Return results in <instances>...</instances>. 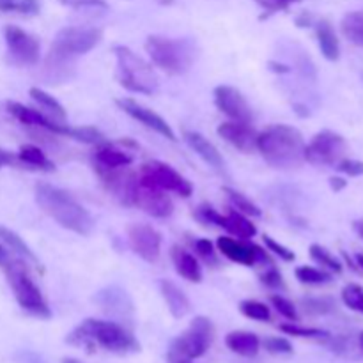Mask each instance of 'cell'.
Returning a JSON list of instances; mask_svg holds the SVG:
<instances>
[{
    "mask_svg": "<svg viewBox=\"0 0 363 363\" xmlns=\"http://www.w3.org/2000/svg\"><path fill=\"white\" fill-rule=\"evenodd\" d=\"M294 2H300V0H261L262 6L268 7L272 13H275V11L287 9V7H289L291 4H294Z\"/></svg>",
    "mask_w": 363,
    "mask_h": 363,
    "instance_id": "obj_46",
    "label": "cell"
},
{
    "mask_svg": "<svg viewBox=\"0 0 363 363\" xmlns=\"http://www.w3.org/2000/svg\"><path fill=\"white\" fill-rule=\"evenodd\" d=\"M149 59L167 74H184L197 59V48L188 39L149 35L144 45Z\"/></svg>",
    "mask_w": 363,
    "mask_h": 363,
    "instance_id": "obj_5",
    "label": "cell"
},
{
    "mask_svg": "<svg viewBox=\"0 0 363 363\" xmlns=\"http://www.w3.org/2000/svg\"><path fill=\"white\" fill-rule=\"evenodd\" d=\"M240 311L245 318L254 319V321H261L266 323L272 319V311L266 303L257 300H245L240 303Z\"/></svg>",
    "mask_w": 363,
    "mask_h": 363,
    "instance_id": "obj_34",
    "label": "cell"
},
{
    "mask_svg": "<svg viewBox=\"0 0 363 363\" xmlns=\"http://www.w3.org/2000/svg\"><path fill=\"white\" fill-rule=\"evenodd\" d=\"M62 6L73 7V9H82V7H108L106 0H59Z\"/></svg>",
    "mask_w": 363,
    "mask_h": 363,
    "instance_id": "obj_45",
    "label": "cell"
},
{
    "mask_svg": "<svg viewBox=\"0 0 363 363\" xmlns=\"http://www.w3.org/2000/svg\"><path fill=\"white\" fill-rule=\"evenodd\" d=\"M2 269L4 273H6L7 282H9L11 289H13V294L14 298H16L18 305H20L27 314L34 315V318H39V319L52 318V311H50L41 289L35 286L32 277L28 275L23 262L11 257L9 261L2 266Z\"/></svg>",
    "mask_w": 363,
    "mask_h": 363,
    "instance_id": "obj_9",
    "label": "cell"
},
{
    "mask_svg": "<svg viewBox=\"0 0 363 363\" xmlns=\"http://www.w3.org/2000/svg\"><path fill=\"white\" fill-rule=\"evenodd\" d=\"M6 38L7 53L11 60L18 66H35L39 62V53H41V45L32 34H28L23 28L16 25H7L4 30Z\"/></svg>",
    "mask_w": 363,
    "mask_h": 363,
    "instance_id": "obj_13",
    "label": "cell"
},
{
    "mask_svg": "<svg viewBox=\"0 0 363 363\" xmlns=\"http://www.w3.org/2000/svg\"><path fill=\"white\" fill-rule=\"evenodd\" d=\"M92 163H94L96 174H106L112 170L124 169L133 163V156L128 151L116 147V145L108 144V142H101L96 145L94 156H92Z\"/></svg>",
    "mask_w": 363,
    "mask_h": 363,
    "instance_id": "obj_19",
    "label": "cell"
},
{
    "mask_svg": "<svg viewBox=\"0 0 363 363\" xmlns=\"http://www.w3.org/2000/svg\"><path fill=\"white\" fill-rule=\"evenodd\" d=\"M116 105L119 106L124 113H128L131 119L138 121V123L144 124L145 128H149V130L156 131L158 135L165 137L167 140H172V142L177 140L176 133H174V130L170 128V124L167 123V121L163 119L160 113H156L155 110L140 105V103L135 101V99H131V98L116 99Z\"/></svg>",
    "mask_w": 363,
    "mask_h": 363,
    "instance_id": "obj_17",
    "label": "cell"
},
{
    "mask_svg": "<svg viewBox=\"0 0 363 363\" xmlns=\"http://www.w3.org/2000/svg\"><path fill=\"white\" fill-rule=\"evenodd\" d=\"M357 264L360 266V268L363 269V254H358V255H357Z\"/></svg>",
    "mask_w": 363,
    "mask_h": 363,
    "instance_id": "obj_52",
    "label": "cell"
},
{
    "mask_svg": "<svg viewBox=\"0 0 363 363\" xmlns=\"http://www.w3.org/2000/svg\"><path fill=\"white\" fill-rule=\"evenodd\" d=\"M2 167H23L18 160L16 155H13L11 151H6V149H0V169Z\"/></svg>",
    "mask_w": 363,
    "mask_h": 363,
    "instance_id": "obj_47",
    "label": "cell"
},
{
    "mask_svg": "<svg viewBox=\"0 0 363 363\" xmlns=\"http://www.w3.org/2000/svg\"><path fill=\"white\" fill-rule=\"evenodd\" d=\"M138 176L147 183L155 184L160 190L167 191V194H176L183 199H188L194 194V184L186 177L181 176L176 169H172L167 163L158 162V160L145 162Z\"/></svg>",
    "mask_w": 363,
    "mask_h": 363,
    "instance_id": "obj_11",
    "label": "cell"
},
{
    "mask_svg": "<svg viewBox=\"0 0 363 363\" xmlns=\"http://www.w3.org/2000/svg\"><path fill=\"white\" fill-rule=\"evenodd\" d=\"M216 250L229 261L241 266H254L259 261H266L268 255L261 247L248 243V240H240L234 236H222L216 240Z\"/></svg>",
    "mask_w": 363,
    "mask_h": 363,
    "instance_id": "obj_16",
    "label": "cell"
},
{
    "mask_svg": "<svg viewBox=\"0 0 363 363\" xmlns=\"http://www.w3.org/2000/svg\"><path fill=\"white\" fill-rule=\"evenodd\" d=\"M184 142L204 160V163H208L213 170L220 174H225V162H223V156L220 155V151L216 149V145L213 142H209L199 131H184L183 133Z\"/></svg>",
    "mask_w": 363,
    "mask_h": 363,
    "instance_id": "obj_20",
    "label": "cell"
},
{
    "mask_svg": "<svg viewBox=\"0 0 363 363\" xmlns=\"http://www.w3.org/2000/svg\"><path fill=\"white\" fill-rule=\"evenodd\" d=\"M28 94H30V98L34 99L35 103H39L43 108L48 110L50 116H52L53 119L60 121V123H66V117H67L66 108H64V106L60 105L52 94H48V92L43 91V89L39 87H32L30 91H28Z\"/></svg>",
    "mask_w": 363,
    "mask_h": 363,
    "instance_id": "obj_29",
    "label": "cell"
},
{
    "mask_svg": "<svg viewBox=\"0 0 363 363\" xmlns=\"http://www.w3.org/2000/svg\"><path fill=\"white\" fill-rule=\"evenodd\" d=\"M223 194L229 197L233 208L238 209L240 213H243V215H247V216H261L262 215L261 208H259L255 202H252L250 199L247 197V195L241 194V191L234 190V188L225 186V188H223Z\"/></svg>",
    "mask_w": 363,
    "mask_h": 363,
    "instance_id": "obj_31",
    "label": "cell"
},
{
    "mask_svg": "<svg viewBox=\"0 0 363 363\" xmlns=\"http://www.w3.org/2000/svg\"><path fill=\"white\" fill-rule=\"evenodd\" d=\"M315 38H318L319 50L323 57L330 62H335L340 59V43L335 28L328 20H319L315 23Z\"/></svg>",
    "mask_w": 363,
    "mask_h": 363,
    "instance_id": "obj_23",
    "label": "cell"
},
{
    "mask_svg": "<svg viewBox=\"0 0 363 363\" xmlns=\"http://www.w3.org/2000/svg\"><path fill=\"white\" fill-rule=\"evenodd\" d=\"M160 293H162V298L165 300L167 308H169V312L172 314V318L183 319L184 315L190 314V298H188L186 293H184L177 284H174L172 280H162V282H160Z\"/></svg>",
    "mask_w": 363,
    "mask_h": 363,
    "instance_id": "obj_21",
    "label": "cell"
},
{
    "mask_svg": "<svg viewBox=\"0 0 363 363\" xmlns=\"http://www.w3.org/2000/svg\"><path fill=\"white\" fill-rule=\"evenodd\" d=\"M128 243L135 255L145 262H156L162 255V234L149 223H131L126 229Z\"/></svg>",
    "mask_w": 363,
    "mask_h": 363,
    "instance_id": "obj_14",
    "label": "cell"
},
{
    "mask_svg": "<svg viewBox=\"0 0 363 363\" xmlns=\"http://www.w3.org/2000/svg\"><path fill=\"white\" fill-rule=\"evenodd\" d=\"M330 186H332L333 191L339 194V191H342L344 188L347 186V181L344 179V177H332V179H330Z\"/></svg>",
    "mask_w": 363,
    "mask_h": 363,
    "instance_id": "obj_48",
    "label": "cell"
},
{
    "mask_svg": "<svg viewBox=\"0 0 363 363\" xmlns=\"http://www.w3.org/2000/svg\"><path fill=\"white\" fill-rule=\"evenodd\" d=\"M0 241H4V243H6V247L9 248L11 252H14L16 255L23 257L25 261H30V262H34V264H39L38 257H35L34 252L30 250V247H28V245L25 243V241L21 240V238L18 236L14 230L0 225Z\"/></svg>",
    "mask_w": 363,
    "mask_h": 363,
    "instance_id": "obj_27",
    "label": "cell"
},
{
    "mask_svg": "<svg viewBox=\"0 0 363 363\" xmlns=\"http://www.w3.org/2000/svg\"><path fill=\"white\" fill-rule=\"evenodd\" d=\"M117 60V82L121 87L135 94H155L158 91V77L152 67L128 46L113 48Z\"/></svg>",
    "mask_w": 363,
    "mask_h": 363,
    "instance_id": "obj_8",
    "label": "cell"
},
{
    "mask_svg": "<svg viewBox=\"0 0 363 363\" xmlns=\"http://www.w3.org/2000/svg\"><path fill=\"white\" fill-rule=\"evenodd\" d=\"M353 227H354V230L358 233V236L363 238V220H357V222L353 223Z\"/></svg>",
    "mask_w": 363,
    "mask_h": 363,
    "instance_id": "obj_50",
    "label": "cell"
},
{
    "mask_svg": "<svg viewBox=\"0 0 363 363\" xmlns=\"http://www.w3.org/2000/svg\"><path fill=\"white\" fill-rule=\"evenodd\" d=\"M358 340H360V347H362V351H363V333H360V339H358Z\"/></svg>",
    "mask_w": 363,
    "mask_h": 363,
    "instance_id": "obj_53",
    "label": "cell"
},
{
    "mask_svg": "<svg viewBox=\"0 0 363 363\" xmlns=\"http://www.w3.org/2000/svg\"><path fill=\"white\" fill-rule=\"evenodd\" d=\"M98 303L101 305L103 311L108 312V314L110 312H112V314H116V312L124 314V312H126V305H131L126 293L117 289V287H108V289L101 291V293L98 294Z\"/></svg>",
    "mask_w": 363,
    "mask_h": 363,
    "instance_id": "obj_28",
    "label": "cell"
},
{
    "mask_svg": "<svg viewBox=\"0 0 363 363\" xmlns=\"http://www.w3.org/2000/svg\"><path fill=\"white\" fill-rule=\"evenodd\" d=\"M262 241H264L266 248H268V252H272V254H275L277 257H280L282 261L286 262H293L294 259H296V254H294L293 250H289L287 247H284V245H280L279 241L273 240L272 236H262Z\"/></svg>",
    "mask_w": 363,
    "mask_h": 363,
    "instance_id": "obj_41",
    "label": "cell"
},
{
    "mask_svg": "<svg viewBox=\"0 0 363 363\" xmlns=\"http://www.w3.org/2000/svg\"><path fill=\"white\" fill-rule=\"evenodd\" d=\"M195 252H197L199 257L204 262H208V264H218V255H216L218 252H216L215 245L209 240H206V238H199V240L195 241Z\"/></svg>",
    "mask_w": 363,
    "mask_h": 363,
    "instance_id": "obj_39",
    "label": "cell"
},
{
    "mask_svg": "<svg viewBox=\"0 0 363 363\" xmlns=\"http://www.w3.org/2000/svg\"><path fill=\"white\" fill-rule=\"evenodd\" d=\"M261 282L264 284L266 287H269V289H284V287H286L282 273H280L277 268L266 269V272L261 275Z\"/></svg>",
    "mask_w": 363,
    "mask_h": 363,
    "instance_id": "obj_43",
    "label": "cell"
},
{
    "mask_svg": "<svg viewBox=\"0 0 363 363\" xmlns=\"http://www.w3.org/2000/svg\"><path fill=\"white\" fill-rule=\"evenodd\" d=\"M280 332L287 333L291 337H303V339H312V337H328V333L323 332L319 328H307V326H300L296 323H287V325H280Z\"/></svg>",
    "mask_w": 363,
    "mask_h": 363,
    "instance_id": "obj_38",
    "label": "cell"
},
{
    "mask_svg": "<svg viewBox=\"0 0 363 363\" xmlns=\"http://www.w3.org/2000/svg\"><path fill=\"white\" fill-rule=\"evenodd\" d=\"M261 346H264V350L272 354H291L294 351L293 344L282 337H268L264 342H261Z\"/></svg>",
    "mask_w": 363,
    "mask_h": 363,
    "instance_id": "obj_40",
    "label": "cell"
},
{
    "mask_svg": "<svg viewBox=\"0 0 363 363\" xmlns=\"http://www.w3.org/2000/svg\"><path fill=\"white\" fill-rule=\"evenodd\" d=\"M347 142L340 133L323 130L305 145V162L318 167H335L346 158Z\"/></svg>",
    "mask_w": 363,
    "mask_h": 363,
    "instance_id": "obj_10",
    "label": "cell"
},
{
    "mask_svg": "<svg viewBox=\"0 0 363 363\" xmlns=\"http://www.w3.org/2000/svg\"><path fill=\"white\" fill-rule=\"evenodd\" d=\"M269 301H272L273 308H275V311L279 312L280 315H284L286 319H289V321L294 323V321H298V319H300L296 307H294L293 301L287 300V298L280 296V294H273V296L269 298Z\"/></svg>",
    "mask_w": 363,
    "mask_h": 363,
    "instance_id": "obj_37",
    "label": "cell"
},
{
    "mask_svg": "<svg viewBox=\"0 0 363 363\" xmlns=\"http://www.w3.org/2000/svg\"><path fill=\"white\" fill-rule=\"evenodd\" d=\"M131 206L142 209V211L147 213L152 218H169L174 213V202L167 195V191L147 183L140 176H138L137 184L133 188Z\"/></svg>",
    "mask_w": 363,
    "mask_h": 363,
    "instance_id": "obj_12",
    "label": "cell"
},
{
    "mask_svg": "<svg viewBox=\"0 0 363 363\" xmlns=\"http://www.w3.org/2000/svg\"><path fill=\"white\" fill-rule=\"evenodd\" d=\"M215 98V106L229 117L230 121H238V123H250L254 119V112H252L250 103L243 96V92L238 91L233 85H218L213 92Z\"/></svg>",
    "mask_w": 363,
    "mask_h": 363,
    "instance_id": "obj_15",
    "label": "cell"
},
{
    "mask_svg": "<svg viewBox=\"0 0 363 363\" xmlns=\"http://www.w3.org/2000/svg\"><path fill=\"white\" fill-rule=\"evenodd\" d=\"M215 340L211 319L197 315L179 337L172 340L167 351V363H194L204 357Z\"/></svg>",
    "mask_w": 363,
    "mask_h": 363,
    "instance_id": "obj_7",
    "label": "cell"
},
{
    "mask_svg": "<svg viewBox=\"0 0 363 363\" xmlns=\"http://www.w3.org/2000/svg\"><path fill=\"white\" fill-rule=\"evenodd\" d=\"M308 254H311L312 261H315L319 266H323V268L330 269V272H333V273H342V269H344L342 262H340L339 259L332 254V252L326 250L325 247H321V245H318V243L311 245V248H308Z\"/></svg>",
    "mask_w": 363,
    "mask_h": 363,
    "instance_id": "obj_32",
    "label": "cell"
},
{
    "mask_svg": "<svg viewBox=\"0 0 363 363\" xmlns=\"http://www.w3.org/2000/svg\"><path fill=\"white\" fill-rule=\"evenodd\" d=\"M7 112H9L18 123L25 124V126L38 128V130H43V131H48V133L52 135L67 137L71 138V140L84 142V144H92V145H98L101 144V142H105L103 133L96 130V128L69 126V124L60 123V121L52 119V117H46L45 113H41L39 110L30 108V106H25L18 101L7 103Z\"/></svg>",
    "mask_w": 363,
    "mask_h": 363,
    "instance_id": "obj_6",
    "label": "cell"
},
{
    "mask_svg": "<svg viewBox=\"0 0 363 363\" xmlns=\"http://www.w3.org/2000/svg\"><path fill=\"white\" fill-rule=\"evenodd\" d=\"M9 259H11V255H9V252H7V248L4 247V245H0V268H2V266L6 264Z\"/></svg>",
    "mask_w": 363,
    "mask_h": 363,
    "instance_id": "obj_49",
    "label": "cell"
},
{
    "mask_svg": "<svg viewBox=\"0 0 363 363\" xmlns=\"http://www.w3.org/2000/svg\"><path fill=\"white\" fill-rule=\"evenodd\" d=\"M0 11L32 16L39 13V2L38 0H0Z\"/></svg>",
    "mask_w": 363,
    "mask_h": 363,
    "instance_id": "obj_35",
    "label": "cell"
},
{
    "mask_svg": "<svg viewBox=\"0 0 363 363\" xmlns=\"http://www.w3.org/2000/svg\"><path fill=\"white\" fill-rule=\"evenodd\" d=\"M225 346L229 347L233 353L240 354L245 358L257 357L259 350H261V339L252 332H230L225 337Z\"/></svg>",
    "mask_w": 363,
    "mask_h": 363,
    "instance_id": "obj_24",
    "label": "cell"
},
{
    "mask_svg": "<svg viewBox=\"0 0 363 363\" xmlns=\"http://www.w3.org/2000/svg\"><path fill=\"white\" fill-rule=\"evenodd\" d=\"M301 303H303V307L308 312H314V314H326V312L333 308L332 300H326V298L325 300L323 298H308V300H303Z\"/></svg>",
    "mask_w": 363,
    "mask_h": 363,
    "instance_id": "obj_44",
    "label": "cell"
},
{
    "mask_svg": "<svg viewBox=\"0 0 363 363\" xmlns=\"http://www.w3.org/2000/svg\"><path fill=\"white\" fill-rule=\"evenodd\" d=\"M222 229H225L230 236L240 238V240H252L257 234V227L252 223L247 215L240 213L238 209H229L227 215H223Z\"/></svg>",
    "mask_w": 363,
    "mask_h": 363,
    "instance_id": "obj_25",
    "label": "cell"
},
{
    "mask_svg": "<svg viewBox=\"0 0 363 363\" xmlns=\"http://www.w3.org/2000/svg\"><path fill=\"white\" fill-rule=\"evenodd\" d=\"M342 301L351 311L363 314V287L358 284H347L342 289Z\"/></svg>",
    "mask_w": 363,
    "mask_h": 363,
    "instance_id": "obj_36",
    "label": "cell"
},
{
    "mask_svg": "<svg viewBox=\"0 0 363 363\" xmlns=\"http://www.w3.org/2000/svg\"><path fill=\"white\" fill-rule=\"evenodd\" d=\"M342 34L350 39L354 45L362 46L363 48V9L353 11V13H347L342 18Z\"/></svg>",
    "mask_w": 363,
    "mask_h": 363,
    "instance_id": "obj_30",
    "label": "cell"
},
{
    "mask_svg": "<svg viewBox=\"0 0 363 363\" xmlns=\"http://www.w3.org/2000/svg\"><path fill=\"white\" fill-rule=\"evenodd\" d=\"M103 32L94 27H66L57 32L46 55V77L50 84H59L71 77L74 60L99 45Z\"/></svg>",
    "mask_w": 363,
    "mask_h": 363,
    "instance_id": "obj_1",
    "label": "cell"
},
{
    "mask_svg": "<svg viewBox=\"0 0 363 363\" xmlns=\"http://www.w3.org/2000/svg\"><path fill=\"white\" fill-rule=\"evenodd\" d=\"M66 340L71 346L85 347L89 351L105 350L116 354L140 351V344L126 326L106 319H85L67 335Z\"/></svg>",
    "mask_w": 363,
    "mask_h": 363,
    "instance_id": "obj_2",
    "label": "cell"
},
{
    "mask_svg": "<svg viewBox=\"0 0 363 363\" xmlns=\"http://www.w3.org/2000/svg\"><path fill=\"white\" fill-rule=\"evenodd\" d=\"M305 138L298 128L272 124L257 133V151L269 167L279 170L298 169L305 162Z\"/></svg>",
    "mask_w": 363,
    "mask_h": 363,
    "instance_id": "obj_4",
    "label": "cell"
},
{
    "mask_svg": "<svg viewBox=\"0 0 363 363\" xmlns=\"http://www.w3.org/2000/svg\"><path fill=\"white\" fill-rule=\"evenodd\" d=\"M60 363H82V362L77 360V358H62V362Z\"/></svg>",
    "mask_w": 363,
    "mask_h": 363,
    "instance_id": "obj_51",
    "label": "cell"
},
{
    "mask_svg": "<svg viewBox=\"0 0 363 363\" xmlns=\"http://www.w3.org/2000/svg\"><path fill=\"white\" fill-rule=\"evenodd\" d=\"M294 275L305 286H325V284L332 282V275L328 272H323L314 266H300L296 268Z\"/></svg>",
    "mask_w": 363,
    "mask_h": 363,
    "instance_id": "obj_33",
    "label": "cell"
},
{
    "mask_svg": "<svg viewBox=\"0 0 363 363\" xmlns=\"http://www.w3.org/2000/svg\"><path fill=\"white\" fill-rule=\"evenodd\" d=\"M16 156L25 169L41 170V172H53V170H55V165H53L52 160H50L38 145H21L20 151L16 152Z\"/></svg>",
    "mask_w": 363,
    "mask_h": 363,
    "instance_id": "obj_26",
    "label": "cell"
},
{
    "mask_svg": "<svg viewBox=\"0 0 363 363\" xmlns=\"http://www.w3.org/2000/svg\"><path fill=\"white\" fill-rule=\"evenodd\" d=\"M34 197L39 208L64 229L78 236H89L94 230V218L91 213L62 188L39 183L35 184Z\"/></svg>",
    "mask_w": 363,
    "mask_h": 363,
    "instance_id": "obj_3",
    "label": "cell"
},
{
    "mask_svg": "<svg viewBox=\"0 0 363 363\" xmlns=\"http://www.w3.org/2000/svg\"><path fill=\"white\" fill-rule=\"evenodd\" d=\"M170 259H172V264L174 268H176L177 275L183 277L188 282H202V269L199 261L195 259V255H191L190 252H186L184 248L174 245V247L170 248Z\"/></svg>",
    "mask_w": 363,
    "mask_h": 363,
    "instance_id": "obj_22",
    "label": "cell"
},
{
    "mask_svg": "<svg viewBox=\"0 0 363 363\" xmlns=\"http://www.w3.org/2000/svg\"><path fill=\"white\" fill-rule=\"evenodd\" d=\"M335 169L339 170V172L346 174V176H350V177H360V176H363V162H360V160L344 158L342 162L337 163Z\"/></svg>",
    "mask_w": 363,
    "mask_h": 363,
    "instance_id": "obj_42",
    "label": "cell"
},
{
    "mask_svg": "<svg viewBox=\"0 0 363 363\" xmlns=\"http://www.w3.org/2000/svg\"><path fill=\"white\" fill-rule=\"evenodd\" d=\"M218 135L233 147L243 152L257 151V131L250 126V123H238V121H225L218 126Z\"/></svg>",
    "mask_w": 363,
    "mask_h": 363,
    "instance_id": "obj_18",
    "label": "cell"
}]
</instances>
